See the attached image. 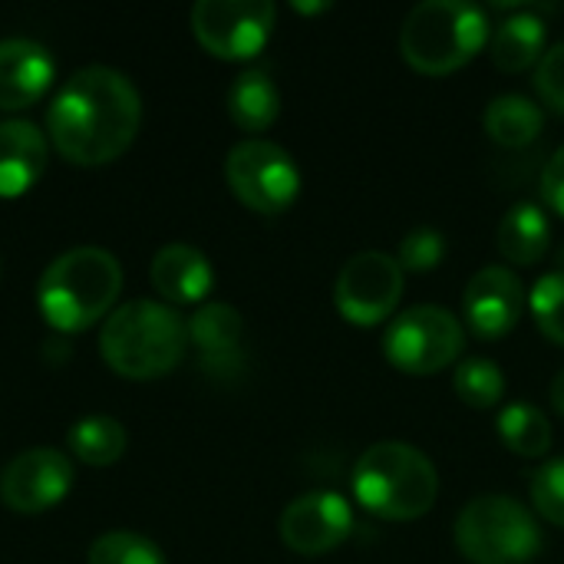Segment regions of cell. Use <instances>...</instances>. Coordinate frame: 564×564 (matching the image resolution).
<instances>
[{
	"mask_svg": "<svg viewBox=\"0 0 564 564\" xmlns=\"http://www.w3.org/2000/svg\"><path fill=\"white\" fill-rule=\"evenodd\" d=\"M142 122L135 83L112 66L76 69L53 96L46 126L53 149L76 165H106L119 159Z\"/></svg>",
	"mask_w": 564,
	"mask_h": 564,
	"instance_id": "cell-1",
	"label": "cell"
},
{
	"mask_svg": "<svg viewBox=\"0 0 564 564\" xmlns=\"http://www.w3.org/2000/svg\"><path fill=\"white\" fill-rule=\"evenodd\" d=\"M188 347L185 321L159 301H129L119 304L99 334L102 360L129 380H152L172 373Z\"/></svg>",
	"mask_w": 564,
	"mask_h": 564,
	"instance_id": "cell-2",
	"label": "cell"
},
{
	"mask_svg": "<svg viewBox=\"0 0 564 564\" xmlns=\"http://www.w3.org/2000/svg\"><path fill=\"white\" fill-rule=\"evenodd\" d=\"M354 499L383 522L423 519L440 496L433 459L410 443H373L354 466Z\"/></svg>",
	"mask_w": 564,
	"mask_h": 564,
	"instance_id": "cell-3",
	"label": "cell"
},
{
	"mask_svg": "<svg viewBox=\"0 0 564 564\" xmlns=\"http://www.w3.org/2000/svg\"><path fill=\"white\" fill-rule=\"evenodd\" d=\"M122 291V264L102 248H73L59 254L36 284V304L50 327L76 334L93 327Z\"/></svg>",
	"mask_w": 564,
	"mask_h": 564,
	"instance_id": "cell-4",
	"label": "cell"
},
{
	"mask_svg": "<svg viewBox=\"0 0 564 564\" xmlns=\"http://www.w3.org/2000/svg\"><path fill=\"white\" fill-rule=\"evenodd\" d=\"M489 36V17L469 0H423L400 26L403 59L426 73L446 76L466 66Z\"/></svg>",
	"mask_w": 564,
	"mask_h": 564,
	"instance_id": "cell-5",
	"label": "cell"
},
{
	"mask_svg": "<svg viewBox=\"0 0 564 564\" xmlns=\"http://www.w3.org/2000/svg\"><path fill=\"white\" fill-rule=\"evenodd\" d=\"M456 545L473 564H525L542 549L535 516L509 496H476L456 519Z\"/></svg>",
	"mask_w": 564,
	"mask_h": 564,
	"instance_id": "cell-6",
	"label": "cell"
},
{
	"mask_svg": "<svg viewBox=\"0 0 564 564\" xmlns=\"http://www.w3.org/2000/svg\"><path fill=\"white\" fill-rule=\"evenodd\" d=\"M466 347V330L449 307L416 304L403 311L383 337L387 360L413 377L446 370Z\"/></svg>",
	"mask_w": 564,
	"mask_h": 564,
	"instance_id": "cell-7",
	"label": "cell"
},
{
	"mask_svg": "<svg viewBox=\"0 0 564 564\" xmlns=\"http://www.w3.org/2000/svg\"><path fill=\"white\" fill-rule=\"evenodd\" d=\"M228 188L241 205L261 215L284 212L301 192V169L294 159L268 139H245L225 159Z\"/></svg>",
	"mask_w": 564,
	"mask_h": 564,
	"instance_id": "cell-8",
	"label": "cell"
},
{
	"mask_svg": "<svg viewBox=\"0 0 564 564\" xmlns=\"http://www.w3.org/2000/svg\"><path fill=\"white\" fill-rule=\"evenodd\" d=\"M271 0H198L192 7V30L198 43L221 59H248L261 53L274 30Z\"/></svg>",
	"mask_w": 564,
	"mask_h": 564,
	"instance_id": "cell-9",
	"label": "cell"
},
{
	"mask_svg": "<svg viewBox=\"0 0 564 564\" xmlns=\"http://www.w3.org/2000/svg\"><path fill=\"white\" fill-rule=\"evenodd\" d=\"M403 297V268L393 254L383 251H360L354 254L334 288V304L347 324L377 327L383 324Z\"/></svg>",
	"mask_w": 564,
	"mask_h": 564,
	"instance_id": "cell-10",
	"label": "cell"
},
{
	"mask_svg": "<svg viewBox=\"0 0 564 564\" xmlns=\"http://www.w3.org/2000/svg\"><path fill=\"white\" fill-rule=\"evenodd\" d=\"M73 489V463L59 449H26L0 473V499L13 512H46Z\"/></svg>",
	"mask_w": 564,
	"mask_h": 564,
	"instance_id": "cell-11",
	"label": "cell"
},
{
	"mask_svg": "<svg viewBox=\"0 0 564 564\" xmlns=\"http://www.w3.org/2000/svg\"><path fill=\"white\" fill-rule=\"evenodd\" d=\"M281 542L307 558L327 555L344 545L354 532L350 502L337 492H307L297 496L281 512Z\"/></svg>",
	"mask_w": 564,
	"mask_h": 564,
	"instance_id": "cell-12",
	"label": "cell"
},
{
	"mask_svg": "<svg viewBox=\"0 0 564 564\" xmlns=\"http://www.w3.org/2000/svg\"><path fill=\"white\" fill-rule=\"evenodd\" d=\"M522 311H525V288L519 274H512V268L489 264L469 278L463 294V317L476 337L482 340L506 337L509 330H516Z\"/></svg>",
	"mask_w": 564,
	"mask_h": 564,
	"instance_id": "cell-13",
	"label": "cell"
},
{
	"mask_svg": "<svg viewBox=\"0 0 564 564\" xmlns=\"http://www.w3.org/2000/svg\"><path fill=\"white\" fill-rule=\"evenodd\" d=\"M185 327H188V340L202 354L205 373H212V377H235L245 367V357H241L245 321H241L238 307L212 301V304L198 307Z\"/></svg>",
	"mask_w": 564,
	"mask_h": 564,
	"instance_id": "cell-14",
	"label": "cell"
},
{
	"mask_svg": "<svg viewBox=\"0 0 564 564\" xmlns=\"http://www.w3.org/2000/svg\"><path fill=\"white\" fill-rule=\"evenodd\" d=\"M53 83V56L30 36L0 40V109L36 102Z\"/></svg>",
	"mask_w": 564,
	"mask_h": 564,
	"instance_id": "cell-15",
	"label": "cell"
},
{
	"mask_svg": "<svg viewBox=\"0 0 564 564\" xmlns=\"http://www.w3.org/2000/svg\"><path fill=\"white\" fill-rule=\"evenodd\" d=\"M46 172V135L30 119L0 122V198L30 192Z\"/></svg>",
	"mask_w": 564,
	"mask_h": 564,
	"instance_id": "cell-16",
	"label": "cell"
},
{
	"mask_svg": "<svg viewBox=\"0 0 564 564\" xmlns=\"http://www.w3.org/2000/svg\"><path fill=\"white\" fill-rule=\"evenodd\" d=\"M152 288L172 301V304H195L202 301L212 284H215V271L212 261L192 248V245H165L162 251H155L152 268H149Z\"/></svg>",
	"mask_w": 564,
	"mask_h": 564,
	"instance_id": "cell-17",
	"label": "cell"
},
{
	"mask_svg": "<svg viewBox=\"0 0 564 564\" xmlns=\"http://www.w3.org/2000/svg\"><path fill=\"white\" fill-rule=\"evenodd\" d=\"M545 20L535 10H519L506 17L492 36V63L502 73H522L545 56Z\"/></svg>",
	"mask_w": 564,
	"mask_h": 564,
	"instance_id": "cell-18",
	"label": "cell"
},
{
	"mask_svg": "<svg viewBox=\"0 0 564 564\" xmlns=\"http://www.w3.org/2000/svg\"><path fill=\"white\" fill-rule=\"evenodd\" d=\"M552 241L549 215L535 202L512 205L499 221V251L512 264H535L545 258Z\"/></svg>",
	"mask_w": 564,
	"mask_h": 564,
	"instance_id": "cell-19",
	"label": "cell"
},
{
	"mask_svg": "<svg viewBox=\"0 0 564 564\" xmlns=\"http://www.w3.org/2000/svg\"><path fill=\"white\" fill-rule=\"evenodd\" d=\"M482 126H486L492 142H499L506 149H525L539 139L545 116H542L539 102H532L529 96L502 93L486 106Z\"/></svg>",
	"mask_w": 564,
	"mask_h": 564,
	"instance_id": "cell-20",
	"label": "cell"
},
{
	"mask_svg": "<svg viewBox=\"0 0 564 564\" xmlns=\"http://www.w3.org/2000/svg\"><path fill=\"white\" fill-rule=\"evenodd\" d=\"M228 112H231L235 126H241L245 132L268 129L278 119V112H281L278 83L264 69L238 73L231 89H228Z\"/></svg>",
	"mask_w": 564,
	"mask_h": 564,
	"instance_id": "cell-21",
	"label": "cell"
},
{
	"mask_svg": "<svg viewBox=\"0 0 564 564\" xmlns=\"http://www.w3.org/2000/svg\"><path fill=\"white\" fill-rule=\"evenodd\" d=\"M69 449L76 459H83L86 466H109L126 453V426L109 416V413H89L83 420L73 423L69 436H66Z\"/></svg>",
	"mask_w": 564,
	"mask_h": 564,
	"instance_id": "cell-22",
	"label": "cell"
},
{
	"mask_svg": "<svg viewBox=\"0 0 564 564\" xmlns=\"http://www.w3.org/2000/svg\"><path fill=\"white\" fill-rule=\"evenodd\" d=\"M499 436H502V443L512 453H519L525 459L545 456L552 449V440H555L549 416L539 406H532V403H512V406H506L499 413Z\"/></svg>",
	"mask_w": 564,
	"mask_h": 564,
	"instance_id": "cell-23",
	"label": "cell"
},
{
	"mask_svg": "<svg viewBox=\"0 0 564 564\" xmlns=\"http://www.w3.org/2000/svg\"><path fill=\"white\" fill-rule=\"evenodd\" d=\"M453 390H456V397L466 406H473V410H492L506 397V377H502V370H499L496 360L473 357V360H463L456 367Z\"/></svg>",
	"mask_w": 564,
	"mask_h": 564,
	"instance_id": "cell-24",
	"label": "cell"
},
{
	"mask_svg": "<svg viewBox=\"0 0 564 564\" xmlns=\"http://www.w3.org/2000/svg\"><path fill=\"white\" fill-rule=\"evenodd\" d=\"M89 564H165V555L139 532H106L89 545Z\"/></svg>",
	"mask_w": 564,
	"mask_h": 564,
	"instance_id": "cell-25",
	"label": "cell"
},
{
	"mask_svg": "<svg viewBox=\"0 0 564 564\" xmlns=\"http://www.w3.org/2000/svg\"><path fill=\"white\" fill-rule=\"evenodd\" d=\"M529 307H532V317L539 324V330L552 340L564 347V271H552V274H542L532 291H529Z\"/></svg>",
	"mask_w": 564,
	"mask_h": 564,
	"instance_id": "cell-26",
	"label": "cell"
},
{
	"mask_svg": "<svg viewBox=\"0 0 564 564\" xmlns=\"http://www.w3.org/2000/svg\"><path fill=\"white\" fill-rule=\"evenodd\" d=\"M446 258V238L436 228H413L410 235H403L400 248H397V264L413 274H426L436 271Z\"/></svg>",
	"mask_w": 564,
	"mask_h": 564,
	"instance_id": "cell-27",
	"label": "cell"
},
{
	"mask_svg": "<svg viewBox=\"0 0 564 564\" xmlns=\"http://www.w3.org/2000/svg\"><path fill=\"white\" fill-rule=\"evenodd\" d=\"M529 496H532L535 512H539L545 522L564 529V459L545 463V466L532 476Z\"/></svg>",
	"mask_w": 564,
	"mask_h": 564,
	"instance_id": "cell-28",
	"label": "cell"
},
{
	"mask_svg": "<svg viewBox=\"0 0 564 564\" xmlns=\"http://www.w3.org/2000/svg\"><path fill=\"white\" fill-rule=\"evenodd\" d=\"M535 89L555 112H564V40L545 50V56L539 59Z\"/></svg>",
	"mask_w": 564,
	"mask_h": 564,
	"instance_id": "cell-29",
	"label": "cell"
},
{
	"mask_svg": "<svg viewBox=\"0 0 564 564\" xmlns=\"http://www.w3.org/2000/svg\"><path fill=\"white\" fill-rule=\"evenodd\" d=\"M542 198L549 208H555L564 218V145L549 159L542 172Z\"/></svg>",
	"mask_w": 564,
	"mask_h": 564,
	"instance_id": "cell-30",
	"label": "cell"
},
{
	"mask_svg": "<svg viewBox=\"0 0 564 564\" xmlns=\"http://www.w3.org/2000/svg\"><path fill=\"white\" fill-rule=\"evenodd\" d=\"M552 406L564 416V370L552 380Z\"/></svg>",
	"mask_w": 564,
	"mask_h": 564,
	"instance_id": "cell-31",
	"label": "cell"
},
{
	"mask_svg": "<svg viewBox=\"0 0 564 564\" xmlns=\"http://www.w3.org/2000/svg\"><path fill=\"white\" fill-rule=\"evenodd\" d=\"M330 3H301V0H294V10L297 13H317V10H327Z\"/></svg>",
	"mask_w": 564,
	"mask_h": 564,
	"instance_id": "cell-32",
	"label": "cell"
}]
</instances>
